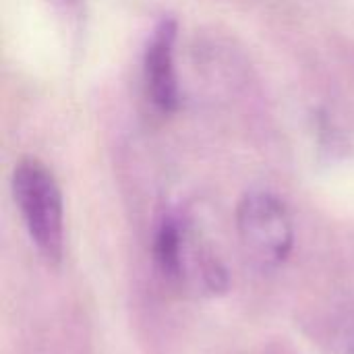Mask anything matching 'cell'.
Returning a JSON list of instances; mask_svg holds the SVG:
<instances>
[{"mask_svg": "<svg viewBox=\"0 0 354 354\" xmlns=\"http://www.w3.org/2000/svg\"><path fill=\"white\" fill-rule=\"evenodd\" d=\"M236 230L245 253L261 268L282 266L295 247L286 203L270 191H249L236 207Z\"/></svg>", "mask_w": 354, "mask_h": 354, "instance_id": "2", "label": "cell"}, {"mask_svg": "<svg viewBox=\"0 0 354 354\" xmlns=\"http://www.w3.org/2000/svg\"><path fill=\"white\" fill-rule=\"evenodd\" d=\"M191 249V239L187 226L168 216L160 222L156 236H153V263L158 272L174 284L185 282V268H187V257Z\"/></svg>", "mask_w": 354, "mask_h": 354, "instance_id": "4", "label": "cell"}, {"mask_svg": "<svg viewBox=\"0 0 354 354\" xmlns=\"http://www.w3.org/2000/svg\"><path fill=\"white\" fill-rule=\"evenodd\" d=\"M10 189L31 243L50 266H58L64 253V201L54 172L37 158H21Z\"/></svg>", "mask_w": 354, "mask_h": 354, "instance_id": "1", "label": "cell"}, {"mask_svg": "<svg viewBox=\"0 0 354 354\" xmlns=\"http://www.w3.org/2000/svg\"><path fill=\"white\" fill-rule=\"evenodd\" d=\"M176 39L178 21L174 17H162L149 33L143 50L141 81L143 91L151 108L170 116L180 108V83L176 71Z\"/></svg>", "mask_w": 354, "mask_h": 354, "instance_id": "3", "label": "cell"}, {"mask_svg": "<svg viewBox=\"0 0 354 354\" xmlns=\"http://www.w3.org/2000/svg\"><path fill=\"white\" fill-rule=\"evenodd\" d=\"M48 4H52V6H56V8H68V6H73L77 0H46Z\"/></svg>", "mask_w": 354, "mask_h": 354, "instance_id": "5", "label": "cell"}]
</instances>
